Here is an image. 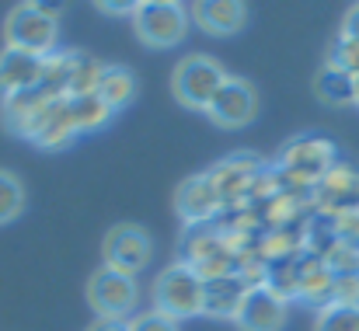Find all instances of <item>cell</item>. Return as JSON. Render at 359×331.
<instances>
[{"mask_svg":"<svg viewBox=\"0 0 359 331\" xmlns=\"http://www.w3.org/2000/svg\"><path fill=\"white\" fill-rule=\"evenodd\" d=\"M154 311L171 321H189L203 314V279L192 265L175 262L154 279Z\"/></svg>","mask_w":359,"mask_h":331,"instance_id":"obj_1","label":"cell"},{"mask_svg":"<svg viewBox=\"0 0 359 331\" xmlns=\"http://www.w3.org/2000/svg\"><path fill=\"white\" fill-rule=\"evenodd\" d=\"M335 164H339L335 147L325 136H297L279 150V161H276V168L300 189H314Z\"/></svg>","mask_w":359,"mask_h":331,"instance_id":"obj_2","label":"cell"},{"mask_svg":"<svg viewBox=\"0 0 359 331\" xmlns=\"http://www.w3.org/2000/svg\"><path fill=\"white\" fill-rule=\"evenodd\" d=\"M4 42L11 49H25L35 56H53L56 42H60V25H56V18L42 14L32 0H25V4L11 7V14L4 21Z\"/></svg>","mask_w":359,"mask_h":331,"instance_id":"obj_3","label":"cell"},{"mask_svg":"<svg viewBox=\"0 0 359 331\" xmlns=\"http://www.w3.org/2000/svg\"><path fill=\"white\" fill-rule=\"evenodd\" d=\"M189 11L182 4H168V0H143L133 14V28L136 39L143 46L154 49H171L189 35Z\"/></svg>","mask_w":359,"mask_h":331,"instance_id":"obj_4","label":"cell"},{"mask_svg":"<svg viewBox=\"0 0 359 331\" xmlns=\"http://www.w3.org/2000/svg\"><path fill=\"white\" fill-rule=\"evenodd\" d=\"M224 81H227V74H224V67L217 60H210V56H185L175 67V74H171V91H175V98L185 109L206 112Z\"/></svg>","mask_w":359,"mask_h":331,"instance_id":"obj_5","label":"cell"},{"mask_svg":"<svg viewBox=\"0 0 359 331\" xmlns=\"http://www.w3.org/2000/svg\"><path fill=\"white\" fill-rule=\"evenodd\" d=\"M88 300L95 307L98 318H109V321H126V314L136 307V279L133 276H122L116 269H98L88 283Z\"/></svg>","mask_w":359,"mask_h":331,"instance_id":"obj_6","label":"cell"},{"mask_svg":"<svg viewBox=\"0 0 359 331\" xmlns=\"http://www.w3.org/2000/svg\"><path fill=\"white\" fill-rule=\"evenodd\" d=\"M102 255H105V265L116 269L122 276H136L147 269L150 255H154V244H150V234L133 227V223H119L105 234V244H102Z\"/></svg>","mask_w":359,"mask_h":331,"instance_id":"obj_7","label":"cell"},{"mask_svg":"<svg viewBox=\"0 0 359 331\" xmlns=\"http://www.w3.org/2000/svg\"><path fill=\"white\" fill-rule=\"evenodd\" d=\"M21 136H25L28 143L42 147V150H63V147H70L74 136H77V126H74V115H70L67 98L46 102L42 109L28 119V126H25Z\"/></svg>","mask_w":359,"mask_h":331,"instance_id":"obj_8","label":"cell"},{"mask_svg":"<svg viewBox=\"0 0 359 331\" xmlns=\"http://www.w3.org/2000/svg\"><path fill=\"white\" fill-rule=\"evenodd\" d=\"M206 115L220 126V129H244L255 115H258V95L244 77H227L220 84V91L213 95Z\"/></svg>","mask_w":359,"mask_h":331,"instance_id":"obj_9","label":"cell"},{"mask_svg":"<svg viewBox=\"0 0 359 331\" xmlns=\"http://www.w3.org/2000/svg\"><path fill=\"white\" fill-rule=\"evenodd\" d=\"M206 175L213 178V185H217V192L224 199V210H231V206H244L251 199V185L262 175V161L251 157V154H234V157L220 161Z\"/></svg>","mask_w":359,"mask_h":331,"instance_id":"obj_10","label":"cell"},{"mask_svg":"<svg viewBox=\"0 0 359 331\" xmlns=\"http://www.w3.org/2000/svg\"><path fill=\"white\" fill-rule=\"evenodd\" d=\"M314 210L328 217H342L359 210V171L353 164H335L314 185Z\"/></svg>","mask_w":359,"mask_h":331,"instance_id":"obj_11","label":"cell"},{"mask_svg":"<svg viewBox=\"0 0 359 331\" xmlns=\"http://www.w3.org/2000/svg\"><path fill=\"white\" fill-rule=\"evenodd\" d=\"M175 210L185 220V227L189 223H217V217L224 213V199H220V192H217L210 175H192V178H185L178 185Z\"/></svg>","mask_w":359,"mask_h":331,"instance_id":"obj_12","label":"cell"},{"mask_svg":"<svg viewBox=\"0 0 359 331\" xmlns=\"http://www.w3.org/2000/svg\"><path fill=\"white\" fill-rule=\"evenodd\" d=\"M234 325L241 331H283L286 325V300H279L269 286H251L244 297Z\"/></svg>","mask_w":359,"mask_h":331,"instance_id":"obj_13","label":"cell"},{"mask_svg":"<svg viewBox=\"0 0 359 331\" xmlns=\"http://www.w3.org/2000/svg\"><path fill=\"white\" fill-rule=\"evenodd\" d=\"M42 70H46V56L4 46V53H0V98H11V95L39 88Z\"/></svg>","mask_w":359,"mask_h":331,"instance_id":"obj_14","label":"cell"},{"mask_svg":"<svg viewBox=\"0 0 359 331\" xmlns=\"http://www.w3.org/2000/svg\"><path fill=\"white\" fill-rule=\"evenodd\" d=\"M248 293H251V283L241 272L220 276V279H206L203 283V314L206 318H220V321H234Z\"/></svg>","mask_w":359,"mask_h":331,"instance_id":"obj_15","label":"cell"},{"mask_svg":"<svg viewBox=\"0 0 359 331\" xmlns=\"http://www.w3.org/2000/svg\"><path fill=\"white\" fill-rule=\"evenodd\" d=\"M192 21L206 35H234L248 21L244 0H192Z\"/></svg>","mask_w":359,"mask_h":331,"instance_id":"obj_16","label":"cell"},{"mask_svg":"<svg viewBox=\"0 0 359 331\" xmlns=\"http://www.w3.org/2000/svg\"><path fill=\"white\" fill-rule=\"evenodd\" d=\"M332 286H335V272L325 265V258L300 251V265H297V300L314 304L318 311L332 304Z\"/></svg>","mask_w":359,"mask_h":331,"instance_id":"obj_17","label":"cell"},{"mask_svg":"<svg viewBox=\"0 0 359 331\" xmlns=\"http://www.w3.org/2000/svg\"><path fill=\"white\" fill-rule=\"evenodd\" d=\"M227 251V237L217 223H189L185 237H182V262L185 265H203L206 258Z\"/></svg>","mask_w":359,"mask_h":331,"instance_id":"obj_18","label":"cell"},{"mask_svg":"<svg viewBox=\"0 0 359 331\" xmlns=\"http://www.w3.org/2000/svg\"><path fill=\"white\" fill-rule=\"evenodd\" d=\"M95 95H98L112 112L126 109V105L136 98V74H133L129 67H122V63H105Z\"/></svg>","mask_w":359,"mask_h":331,"instance_id":"obj_19","label":"cell"},{"mask_svg":"<svg viewBox=\"0 0 359 331\" xmlns=\"http://www.w3.org/2000/svg\"><path fill=\"white\" fill-rule=\"evenodd\" d=\"M314 95L325 102V105H356V77L325 63L314 77Z\"/></svg>","mask_w":359,"mask_h":331,"instance_id":"obj_20","label":"cell"},{"mask_svg":"<svg viewBox=\"0 0 359 331\" xmlns=\"http://www.w3.org/2000/svg\"><path fill=\"white\" fill-rule=\"evenodd\" d=\"M67 105H70V115H74V126L77 133H91V129H102L116 112L109 109L95 91L91 95H67Z\"/></svg>","mask_w":359,"mask_h":331,"instance_id":"obj_21","label":"cell"},{"mask_svg":"<svg viewBox=\"0 0 359 331\" xmlns=\"http://www.w3.org/2000/svg\"><path fill=\"white\" fill-rule=\"evenodd\" d=\"M297 265H300V255H286V258H272L265 262V283L279 300H297Z\"/></svg>","mask_w":359,"mask_h":331,"instance_id":"obj_22","label":"cell"},{"mask_svg":"<svg viewBox=\"0 0 359 331\" xmlns=\"http://www.w3.org/2000/svg\"><path fill=\"white\" fill-rule=\"evenodd\" d=\"M102 67L105 63L91 60L88 53H70V91L67 95H91L98 88Z\"/></svg>","mask_w":359,"mask_h":331,"instance_id":"obj_23","label":"cell"},{"mask_svg":"<svg viewBox=\"0 0 359 331\" xmlns=\"http://www.w3.org/2000/svg\"><path fill=\"white\" fill-rule=\"evenodd\" d=\"M21 213H25V185L14 171L0 168V227L14 223Z\"/></svg>","mask_w":359,"mask_h":331,"instance_id":"obj_24","label":"cell"},{"mask_svg":"<svg viewBox=\"0 0 359 331\" xmlns=\"http://www.w3.org/2000/svg\"><path fill=\"white\" fill-rule=\"evenodd\" d=\"M314 331H359V307H342V304H328L318 311Z\"/></svg>","mask_w":359,"mask_h":331,"instance_id":"obj_25","label":"cell"},{"mask_svg":"<svg viewBox=\"0 0 359 331\" xmlns=\"http://www.w3.org/2000/svg\"><path fill=\"white\" fill-rule=\"evenodd\" d=\"M328 63L339 67V70H346V74H353V77H359V42L339 32V39L328 49Z\"/></svg>","mask_w":359,"mask_h":331,"instance_id":"obj_26","label":"cell"},{"mask_svg":"<svg viewBox=\"0 0 359 331\" xmlns=\"http://www.w3.org/2000/svg\"><path fill=\"white\" fill-rule=\"evenodd\" d=\"M325 265H328L335 276H349V272H359V251L339 241V244H335V248L325 255Z\"/></svg>","mask_w":359,"mask_h":331,"instance_id":"obj_27","label":"cell"},{"mask_svg":"<svg viewBox=\"0 0 359 331\" xmlns=\"http://www.w3.org/2000/svg\"><path fill=\"white\" fill-rule=\"evenodd\" d=\"M332 304H342V307H359V272L335 276V286H332Z\"/></svg>","mask_w":359,"mask_h":331,"instance_id":"obj_28","label":"cell"},{"mask_svg":"<svg viewBox=\"0 0 359 331\" xmlns=\"http://www.w3.org/2000/svg\"><path fill=\"white\" fill-rule=\"evenodd\" d=\"M332 220H335V234H339V241L359 251V210L342 213V217H332Z\"/></svg>","mask_w":359,"mask_h":331,"instance_id":"obj_29","label":"cell"},{"mask_svg":"<svg viewBox=\"0 0 359 331\" xmlns=\"http://www.w3.org/2000/svg\"><path fill=\"white\" fill-rule=\"evenodd\" d=\"M129 331H178V321H171V318L150 311V314L133 318V321H129Z\"/></svg>","mask_w":359,"mask_h":331,"instance_id":"obj_30","label":"cell"},{"mask_svg":"<svg viewBox=\"0 0 359 331\" xmlns=\"http://www.w3.org/2000/svg\"><path fill=\"white\" fill-rule=\"evenodd\" d=\"M98 11H105V14H112V18H119V14H136V7L143 4V0H91Z\"/></svg>","mask_w":359,"mask_h":331,"instance_id":"obj_31","label":"cell"},{"mask_svg":"<svg viewBox=\"0 0 359 331\" xmlns=\"http://www.w3.org/2000/svg\"><path fill=\"white\" fill-rule=\"evenodd\" d=\"M342 35H349V39L359 42V4H353V7L346 11V18H342Z\"/></svg>","mask_w":359,"mask_h":331,"instance_id":"obj_32","label":"cell"},{"mask_svg":"<svg viewBox=\"0 0 359 331\" xmlns=\"http://www.w3.org/2000/svg\"><path fill=\"white\" fill-rule=\"evenodd\" d=\"M42 14H49V18H60L63 11H67V0H32Z\"/></svg>","mask_w":359,"mask_h":331,"instance_id":"obj_33","label":"cell"},{"mask_svg":"<svg viewBox=\"0 0 359 331\" xmlns=\"http://www.w3.org/2000/svg\"><path fill=\"white\" fill-rule=\"evenodd\" d=\"M91 331H129V321H109V318H98Z\"/></svg>","mask_w":359,"mask_h":331,"instance_id":"obj_34","label":"cell"},{"mask_svg":"<svg viewBox=\"0 0 359 331\" xmlns=\"http://www.w3.org/2000/svg\"><path fill=\"white\" fill-rule=\"evenodd\" d=\"M356 109H359V77H356Z\"/></svg>","mask_w":359,"mask_h":331,"instance_id":"obj_35","label":"cell"},{"mask_svg":"<svg viewBox=\"0 0 359 331\" xmlns=\"http://www.w3.org/2000/svg\"><path fill=\"white\" fill-rule=\"evenodd\" d=\"M168 4H182V0H168Z\"/></svg>","mask_w":359,"mask_h":331,"instance_id":"obj_36","label":"cell"},{"mask_svg":"<svg viewBox=\"0 0 359 331\" xmlns=\"http://www.w3.org/2000/svg\"><path fill=\"white\" fill-rule=\"evenodd\" d=\"M356 4H359V0H356Z\"/></svg>","mask_w":359,"mask_h":331,"instance_id":"obj_37","label":"cell"}]
</instances>
